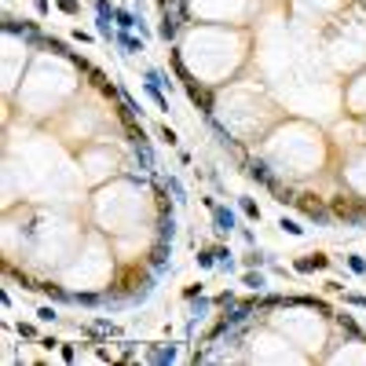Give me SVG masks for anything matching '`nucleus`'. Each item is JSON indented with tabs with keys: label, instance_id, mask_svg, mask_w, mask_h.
Here are the masks:
<instances>
[{
	"label": "nucleus",
	"instance_id": "nucleus-1",
	"mask_svg": "<svg viewBox=\"0 0 366 366\" xmlns=\"http://www.w3.org/2000/svg\"><path fill=\"white\" fill-rule=\"evenodd\" d=\"M212 223H216V234H231L234 231V212L231 209H223V205H212Z\"/></svg>",
	"mask_w": 366,
	"mask_h": 366
},
{
	"label": "nucleus",
	"instance_id": "nucleus-2",
	"mask_svg": "<svg viewBox=\"0 0 366 366\" xmlns=\"http://www.w3.org/2000/svg\"><path fill=\"white\" fill-rule=\"evenodd\" d=\"M176 30H180V18H176V11H172V7H165L161 26H157V37H161V41H172V37H176Z\"/></svg>",
	"mask_w": 366,
	"mask_h": 366
},
{
	"label": "nucleus",
	"instance_id": "nucleus-3",
	"mask_svg": "<svg viewBox=\"0 0 366 366\" xmlns=\"http://www.w3.org/2000/svg\"><path fill=\"white\" fill-rule=\"evenodd\" d=\"M168 257H172V242H161V246L150 253V267H154L157 275H161V271L168 267Z\"/></svg>",
	"mask_w": 366,
	"mask_h": 366
},
{
	"label": "nucleus",
	"instance_id": "nucleus-4",
	"mask_svg": "<svg viewBox=\"0 0 366 366\" xmlns=\"http://www.w3.org/2000/svg\"><path fill=\"white\" fill-rule=\"evenodd\" d=\"M176 355H180L176 344H154V348L147 352V359H150V363H172Z\"/></svg>",
	"mask_w": 366,
	"mask_h": 366
},
{
	"label": "nucleus",
	"instance_id": "nucleus-5",
	"mask_svg": "<svg viewBox=\"0 0 366 366\" xmlns=\"http://www.w3.org/2000/svg\"><path fill=\"white\" fill-rule=\"evenodd\" d=\"M114 18H117V26H121V30H136V26H139V18H136L132 11H125V7H117Z\"/></svg>",
	"mask_w": 366,
	"mask_h": 366
},
{
	"label": "nucleus",
	"instance_id": "nucleus-6",
	"mask_svg": "<svg viewBox=\"0 0 366 366\" xmlns=\"http://www.w3.org/2000/svg\"><path fill=\"white\" fill-rule=\"evenodd\" d=\"M73 304H84V308H99V304H106V297H99V293H73Z\"/></svg>",
	"mask_w": 366,
	"mask_h": 366
},
{
	"label": "nucleus",
	"instance_id": "nucleus-7",
	"mask_svg": "<svg viewBox=\"0 0 366 366\" xmlns=\"http://www.w3.org/2000/svg\"><path fill=\"white\" fill-rule=\"evenodd\" d=\"M114 41H117V44H121V48H125L128 55H132V52H143V41H136V37H128V33H117Z\"/></svg>",
	"mask_w": 366,
	"mask_h": 366
},
{
	"label": "nucleus",
	"instance_id": "nucleus-8",
	"mask_svg": "<svg viewBox=\"0 0 366 366\" xmlns=\"http://www.w3.org/2000/svg\"><path fill=\"white\" fill-rule=\"evenodd\" d=\"M41 44H44L48 52H55V55H66V59H73V52H70V48H66L62 41H52V37H48V41H41Z\"/></svg>",
	"mask_w": 366,
	"mask_h": 366
},
{
	"label": "nucleus",
	"instance_id": "nucleus-9",
	"mask_svg": "<svg viewBox=\"0 0 366 366\" xmlns=\"http://www.w3.org/2000/svg\"><path fill=\"white\" fill-rule=\"evenodd\" d=\"M176 238V220H172V212L161 220V242H172Z\"/></svg>",
	"mask_w": 366,
	"mask_h": 366
},
{
	"label": "nucleus",
	"instance_id": "nucleus-10",
	"mask_svg": "<svg viewBox=\"0 0 366 366\" xmlns=\"http://www.w3.org/2000/svg\"><path fill=\"white\" fill-rule=\"evenodd\" d=\"M249 176L253 180H260V183H271V176H267V168L260 165V161H249Z\"/></svg>",
	"mask_w": 366,
	"mask_h": 366
},
{
	"label": "nucleus",
	"instance_id": "nucleus-11",
	"mask_svg": "<svg viewBox=\"0 0 366 366\" xmlns=\"http://www.w3.org/2000/svg\"><path fill=\"white\" fill-rule=\"evenodd\" d=\"M165 187H168V191L176 194V202H187V191H183V183L176 180V176H168V180H165Z\"/></svg>",
	"mask_w": 366,
	"mask_h": 366
},
{
	"label": "nucleus",
	"instance_id": "nucleus-12",
	"mask_svg": "<svg viewBox=\"0 0 366 366\" xmlns=\"http://www.w3.org/2000/svg\"><path fill=\"white\" fill-rule=\"evenodd\" d=\"M41 289H44L52 300H73V293H66V289H59V286H52V282H48V286H41Z\"/></svg>",
	"mask_w": 366,
	"mask_h": 366
},
{
	"label": "nucleus",
	"instance_id": "nucleus-13",
	"mask_svg": "<svg viewBox=\"0 0 366 366\" xmlns=\"http://www.w3.org/2000/svg\"><path fill=\"white\" fill-rule=\"evenodd\" d=\"M242 282L249 289H264V275H260V271H249V275H242Z\"/></svg>",
	"mask_w": 366,
	"mask_h": 366
},
{
	"label": "nucleus",
	"instance_id": "nucleus-14",
	"mask_svg": "<svg viewBox=\"0 0 366 366\" xmlns=\"http://www.w3.org/2000/svg\"><path fill=\"white\" fill-rule=\"evenodd\" d=\"M238 205H242V212H246L249 220H260V209H257V202H253V198H242Z\"/></svg>",
	"mask_w": 366,
	"mask_h": 366
},
{
	"label": "nucleus",
	"instance_id": "nucleus-15",
	"mask_svg": "<svg viewBox=\"0 0 366 366\" xmlns=\"http://www.w3.org/2000/svg\"><path fill=\"white\" fill-rule=\"evenodd\" d=\"M96 30H99V37H106V41H114V37H117L114 30H110V18H106V15H99V26H96Z\"/></svg>",
	"mask_w": 366,
	"mask_h": 366
},
{
	"label": "nucleus",
	"instance_id": "nucleus-16",
	"mask_svg": "<svg viewBox=\"0 0 366 366\" xmlns=\"http://www.w3.org/2000/svg\"><path fill=\"white\" fill-rule=\"evenodd\" d=\"M300 209H304L308 216H315V220H322V216H326V212L318 209V202H300Z\"/></svg>",
	"mask_w": 366,
	"mask_h": 366
},
{
	"label": "nucleus",
	"instance_id": "nucleus-17",
	"mask_svg": "<svg viewBox=\"0 0 366 366\" xmlns=\"http://www.w3.org/2000/svg\"><path fill=\"white\" fill-rule=\"evenodd\" d=\"M205 312H209V300H205V297H198V304H194V312H191V315H194V318H191V326L198 322V318H202Z\"/></svg>",
	"mask_w": 366,
	"mask_h": 366
},
{
	"label": "nucleus",
	"instance_id": "nucleus-18",
	"mask_svg": "<svg viewBox=\"0 0 366 366\" xmlns=\"http://www.w3.org/2000/svg\"><path fill=\"white\" fill-rule=\"evenodd\" d=\"M37 318H41V322H55L59 315H55V308H52V304H44L41 312H37Z\"/></svg>",
	"mask_w": 366,
	"mask_h": 366
},
{
	"label": "nucleus",
	"instance_id": "nucleus-19",
	"mask_svg": "<svg viewBox=\"0 0 366 366\" xmlns=\"http://www.w3.org/2000/svg\"><path fill=\"white\" fill-rule=\"evenodd\" d=\"M278 227H282V231H289V234H304V227H300L297 220H286V216H282V223H278Z\"/></svg>",
	"mask_w": 366,
	"mask_h": 366
},
{
	"label": "nucleus",
	"instance_id": "nucleus-20",
	"mask_svg": "<svg viewBox=\"0 0 366 366\" xmlns=\"http://www.w3.org/2000/svg\"><path fill=\"white\" fill-rule=\"evenodd\" d=\"M212 264H216V257H212V249L198 253V267H212Z\"/></svg>",
	"mask_w": 366,
	"mask_h": 366
},
{
	"label": "nucleus",
	"instance_id": "nucleus-21",
	"mask_svg": "<svg viewBox=\"0 0 366 366\" xmlns=\"http://www.w3.org/2000/svg\"><path fill=\"white\" fill-rule=\"evenodd\" d=\"M96 11H99V15H106V18H114V11H117V7H110L106 0H96Z\"/></svg>",
	"mask_w": 366,
	"mask_h": 366
},
{
	"label": "nucleus",
	"instance_id": "nucleus-22",
	"mask_svg": "<svg viewBox=\"0 0 366 366\" xmlns=\"http://www.w3.org/2000/svg\"><path fill=\"white\" fill-rule=\"evenodd\" d=\"M59 7H62V11H66V15H77V0H59Z\"/></svg>",
	"mask_w": 366,
	"mask_h": 366
},
{
	"label": "nucleus",
	"instance_id": "nucleus-23",
	"mask_svg": "<svg viewBox=\"0 0 366 366\" xmlns=\"http://www.w3.org/2000/svg\"><path fill=\"white\" fill-rule=\"evenodd\" d=\"M96 330H103V333H117V326L106 322V318H96Z\"/></svg>",
	"mask_w": 366,
	"mask_h": 366
},
{
	"label": "nucleus",
	"instance_id": "nucleus-24",
	"mask_svg": "<svg viewBox=\"0 0 366 366\" xmlns=\"http://www.w3.org/2000/svg\"><path fill=\"white\" fill-rule=\"evenodd\" d=\"M62 359H66V363H73V359H77V348H73V344H62Z\"/></svg>",
	"mask_w": 366,
	"mask_h": 366
},
{
	"label": "nucleus",
	"instance_id": "nucleus-25",
	"mask_svg": "<svg viewBox=\"0 0 366 366\" xmlns=\"http://www.w3.org/2000/svg\"><path fill=\"white\" fill-rule=\"evenodd\" d=\"M37 330H33V326L30 322H18V337H33Z\"/></svg>",
	"mask_w": 366,
	"mask_h": 366
},
{
	"label": "nucleus",
	"instance_id": "nucleus-26",
	"mask_svg": "<svg viewBox=\"0 0 366 366\" xmlns=\"http://www.w3.org/2000/svg\"><path fill=\"white\" fill-rule=\"evenodd\" d=\"M161 139H165V143H168V147H172V143H176V132H172V128H168V125H165V128H161Z\"/></svg>",
	"mask_w": 366,
	"mask_h": 366
},
{
	"label": "nucleus",
	"instance_id": "nucleus-27",
	"mask_svg": "<svg viewBox=\"0 0 366 366\" xmlns=\"http://www.w3.org/2000/svg\"><path fill=\"white\" fill-rule=\"evenodd\" d=\"M348 264H352V271H359V275H363V271H366V264H363V260H359V257H352V260H348Z\"/></svg>",
	"mask_w": 366,
	"mask_h": 366
},
{
	"label": "nucleus",
	"instance_id": "nucleus-28",
	"mask_svg": "<svg viewBox=\"0 0 366 366\" xmlns=\"http://www.w3.org/2000/svg\"><path fill=\"white\" fill-rule=\"evenodd\" d=\"M37 15H48V0H37Z\"/></svg>",
	"mask_w": 366,
	"mask_h": 366
}]
</instances>
